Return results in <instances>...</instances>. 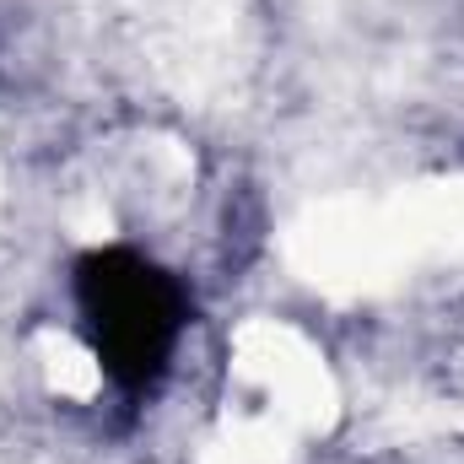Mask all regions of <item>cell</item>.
Wrapping results in <instances>:
<instances>
[{
    "instance_id": "6da1fadb",
    "label": "cell",
    "mask_w": 464,
    "mask_h": 464,
    "mask_svg": "<svg viewBox=\"0 0 464 464\" xmlns=\"http://www.w3.org/2000/svg\"><path fill=\"white\" fill-rule=\"evenodd\" d=\"M76 308L103 372L124 394L151 389L184 335L179 281L135 248H98L76 265Z\"/></svg>"
}]
</instances>
